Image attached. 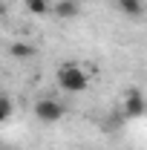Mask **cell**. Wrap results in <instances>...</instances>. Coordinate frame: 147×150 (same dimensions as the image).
<instances>
[{
	"mask_svg": "<svg viewBox=\"0 0 147 150\" xmlns=\"http://www.w3.org/2000/svg\"><path fill=\"white\" fill-rule=\"evenodd\" d=\"M115 6H118L124 15H139V12H141V0H115Z\"/></svg>",
	"mask_w": 147,
	"mask_h": 150,
	"instance_id": "7",
	"label": "cell"
},
{
	"mask_svg": "<svg viewBox=\"0 0 147 150\" xmlns=\"http://www.w3.org/2000/svg\"><path fill=\"white\" fill-rule=\"evenodd\" d=\"M26 9L32 15H49L52 12V0H26Z\"/></svg>",
	"mask_w": 147,
	"mask_h": 150,
	"instance_id": "6",
	"label": "cell"
},
{
	"mask_svg": "<svg viewBox=\"0 0 147 150\" xmlns=\"http://www.w3.org/2000/svg\"><path fill=\"white\" fill-rule=\"evenodd\" d=\"M35 115H37V121H43V124H55V121H61L66 115V107L58 98H37L35 101Z\"/></svg>",
	"mask_w": 147,
	"mask_h": 150,
	"instance_id": "2",
	"label": "cell"
},
{
	"mask_svg": "<svg viewBox=\"0 0 147 150\" xmlns=\"http://www.w3.org/2000/svg\"><path fill=\"white\" fill-rule=\"evenodd\" d=\"M55 75H58V87L64 93H84L90 87V72L78 64H64V67H58Z\"/></svg>",
	"mask_w": 147,
	"mask_h": 150,
	"instance_id": "1",
	"label": "cell"
},
{
	"mask_svg": "<svg viewBox=\"0 0 147 150\" xmlns=\"http://www.w3.org/2000/svg\"><path fill=\"white\" fill-rule=\"evenodd\" d=\"M9 55L18 58V61H29V58L35 55V46H32V43H18V40H15V43L9 46Z\"/></svg>",
	"mask_w": 147,
	"mask_h": 150,
	"instance_id": "5",
	"label": "cell"
},
{
	"mask_svg": "<svg viewBox=\"0 0 147 150\" xmlns=\"http://www.w3.org/2000/svg\"><path fill=\"white\" fill-rule=\"evenodd\" d=\"M9 115H12V101H9V95L0 93V124H3Z\"/></svg>",
	"mask_w": 147,
	"mask_h": 150,
	"instance_id": "8",
	"label": "cell"
},
{
	"mask_svg": "<svg viewBox=\"0 0 147 150\" xmlns=\"http://www.w3.org/2000/svg\"><path fill=\"white\" fill-rule=\"evenodd\" d=\"M52 12L61 20H69V18H78L81 15V3L78 0H58V3H52Z\"/></svg>",
	"mask_w": 147,
	"mask_h": 150,
	"instance_id": "4",
	"label": "cell"
},
{
	"mask_svg": "<svg viewBox=\"0 0 147 150\" xmlns=\"http://www.w3.org/2000/svg\"><path fill=\"white\" fill-rule=\"evenodd\" d=\"M124 112L130 118H139L144 112V95H141V90H127L124 93Z\"/></svg>",
	"mask_w": 147,
	"mask_h": 150,
	"instance_id": "3",
	"label": "cell"
}]
</instances>
